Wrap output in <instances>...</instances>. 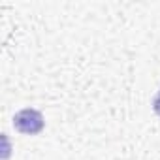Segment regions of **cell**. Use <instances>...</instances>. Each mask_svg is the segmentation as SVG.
Returning a JSON list of instances; mask_svg holds the SVG:
<instances>
[{"label":"cell","mask_w":160,"mask_h":160,"mask_svg":"<svg viewBox=\"0 0 160 160\" xmlns=\"http://www.w3.org/2000/svg\"><path fill=\"white\" fill-rule=\"evenodd\" d=\"M13 126L21 132V134H28V136H36L43 130V115L38 109L27 108L21 109L19 113H15L13 117Z\"/></svg>","instance_id":"cell-1"},{"label":"cell","mask_w":160,"mask_h":160,"mask_svg":"<svg viewBox=\"0 0 160 160\" xmlns=\"http://www.w3.org/2000/svg\"><path fill=\"white\" fill-rule=\"evenodd\" d=\"M152 109H154V113L160 117V91L156 92V96L152 98Z\"/></svg>","instance_id":"cell-2"}]
</instances>
